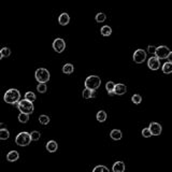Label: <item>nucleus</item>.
<instances>
[{
    "label": "nucleus",
    "mask_w": 172,
    "mask_h": 172,
    "mask_svg": "<svg viewBox=\"0 0 172 172\" xmlns=\"http://www.w3.org/2000/svg\"><path fill=\"white\" fill-rule=\"evenodd\" d=\"M3 99L7 103L10 104H15L18 101L21 100V92L20 90L15 89V88H11V89L7 90L3 96Z\"/></svg>",
    "instance_id": "f257e3e1"
},
{
    "label": "nucleus",
    "mask_w": 172,
    "mask_h": 172,
    "mask_svg": "<svg viewBox=\"0 0 172 172\" xmlns=\"http://www.w3.org/2000/svg\"><path fill=\"white\" fill-rule=\"evenodd\" d=\"M100 84H101L100 77H97V75H89L85 80V88H88V89L96 90L97 88H99Z\"/></svg>",
    "instance_id": "f03ea898"
},
{
    "label": "nucleus",
    "mask_w": 172,
    "mask_h": 172,
    "mask_svg": "<svg viewBox=\"0 0 172 172\" xmlns=\"http://www.w3.org/2000/svg\"><path fill=\"white\" fill-rule=\"evenodd\" d=\"M16 107L18 108V110L21 111V113H25V114H31L32 112H34V104H32V102H30V101L26 100V99H24V100H20L17 102V104H16Z\"/></svg>",
    "instance_id": "7ed1b4c3"
},
{
    "label": "nucleus",
    "mask_w": 172,
    "mask_h": 172,
    "mask_svg": "<svg viewBox=\"0 0 172 172\" xmlns=\"http://www.w3.org/2000/svg\"><path fill=\"white\" fill-rule=\"evenodd\" d=\"M31 142L30 134L26 131H23L21 134H18L15 138V143L20 146H27L29 145V143Z\"/></svg>",
    "instance_id": "20e7f679"
},
{
    "label": "nucleus",
    "mask_w": 172,
    "mask_h": 172,
    "mask_svg": "<svg viewBox=\"0 0 172 172\" xmlns=\"http://www.w3.org/2000/svg\"><path fill=\"white\" fill-rule=\"evenodd\" d=\"M35 77L39 83H46L50 80V72L45 68H39L35 73Z\"/></svg>",
    "instance_id": "39448f33"
},
{
    "label": "nucleus",
    "mask_w": 172,
    "mask_h": 172,
    "mask_svg": "<svg viewBox=\"0 0 172 172\" xmlns=\"http://www.w3.org/2000/svg\"><path fill=\"white\" fill-rule=\"evenodd\" d=\"M172 52L168 49L167 46L164 45H160L158 47H156V51H155V56L158 59H166L170 56Z\"/></svg>",
    "instance_id": "423d86ee"
},
{
    "label": "nucleus",
    "mask_w": 172,
    "mask_h": 172,
    "mask_svg": "<svg viewBox=\"0 0 172 172\" xmlns=\"http://www.w3.org/2000/svg\"><path fill=\"white\" fill-rule=\"evenodd\" d=\"M145 59H146V52L144 50L139 49L134 53V62L137 64H142L145 62Z\"/></svg>",
    "instance_id": "0eeeda50"
},
{
    "label": "nucleus",
    "mask_w": 172,
    "mask_h": 172,
    "mask_svg": "<svg viewBox=\"0 0 172 172\" xmlns=\"http://www.w3.org/2000/svg\"><path fill=\"white\" fill-rule=\"evenodd\" d=\"M65 47H66V43H65L64 39H60V38L55 39L54 42H53V49H54L55 52L62 53V52L65 51Z\"/></svg>",
    "instance_id": "6e6552de"
},
{
    "label": "nucleus",
    "mask_w": 172,
    "mask_h": 172,
    "mask_svg": "<svg viewBox=\"0 0 172 172\" xmlns=\"http://www.w3.org/2000/svg\"><path fill=\"white\" fill-rule=\"evenodd\" d=\"M147 66H149V68L151 70H158L160 67V62L159 59L157 58L156 56H153L151 57V58H149V60H147Z\"/></svg>",
    "instance_id": "1a4fd4ad"
},
{
    "label": "nucleus",
    "mask_w": 172,
    "mask_h": 172,
    "mask_svg": "<svg viewBox=\"0 0 172 172\" xmlns=\"http://www.w3.org/2000/svg\"><path fill=\"white\" fill-rule=\"evenodd\" d=\"M149 131H151L152 136H159L162 131V128H161V126H160V124L155 123V122L149 124Z\"/></svg>",
    "instance_id": "9d476101"
},
{
    "label": "nucleus",
    "mask_w": 172,
    "mask_h": 172,
    "mask_svg": "<svg viewBox=\"0 0 172 172\" xmlns=\"http://www.w3.org/2000/svg\"><path fill=\"white\" fill-rule=\"evenodd\" d=\"M127 92V87L125 84H122V83H118V84H115L114 86V89H113V92L114 95H124L125 92Z\"/></svg>",
    "instance_id": "9b49d317"
},
{
    "label": "nucleus",
    "mask_w": 172,
    "mask_h": 172,
    "mask_svg": "<svg viewBox=\"0 0 172 172\" xmlns=\"http://www.w3.org/2000/svg\"><path fill=\"white\" fill-rule=\"evenodd\" d=\"M58 22L62 26H67L70 22V16L67 13H62L58 17Z\"/></svg>",
    "instance_id": "f8f14e48"
},
{
    "label": "nucleus",
    "mask_w": 172,
    "mask_h": 172,
    "mask_svg": "<svg viewBox=\"0 0 172 172\" xmlns=\"http://www.w3.org/2000/svg\"><path fill=\"white\" fill-rule=\"evenodd\" d=\"M20 158V154H18V152L16 151H11L8 153V155H7V159H8V161H16V160Z\"/></svg>",
    "instance_id": "ddd939ff"
},
{
    "label": "nucleus",
    "mask_w": 172,
    "mask_h": 172,
    "mask_svg": "<svg viewBox=\"0 0 172 172\" xmlns=\"http://www.w3.org/2000/svg\"><path fill=\"white\" fill-rule=\"evenodd\" d=\"M112 171L113 172H124L125 171V164L123 161H116L113 164V168H112Z\"/></svg>",
    "instance_id": "4468645a"
},
{
    "label": "nucleus",
    "mask_w": 172,
    "mask_h": 172,
    "mask_svg": "<svg viewBox=\"0 0 172 172\" xmlns=\"http://www.w3.org/2000/svg\"><path fill=\"white\" fill-rule=\"evenodd\" d=\"M57 147H58V145H57L56 141H54V140H51V141H49L47 144H46V149H47L50 153H55V152L57 151Z\"/></svg>",
    "instance_id": "2eb2a0df"
},
{
    "label": "nucleus",
    "mask_w": 172,
    "mask_h": 172,
    "mask_svg": "<svg viewBox=\"0 0 172 172\" xmlns=\"http://www.w3.org/2000/svg\"><path fill=\"white\" fill-rule=\"evenodd\" d=\"M110 137L113 140H115V141H117V140H121L122 137H123V134H122L121 130H118V129H113V130L110 132Z\"/></svg>",
    "instance_id": "dca6fc26"
},
{
    "label": "nucleus",
    "mask_w": 172,
    "mask_h": 172,
    "mask_svg": "<svg viewBox=\"0 0 172 172\" xmlns=\"http://www.w3.org/2000/svg\"><path fill=\"white\" fill-rule=\"evenodd\" d=\"M95 97H96L95 90L88 89V88H85L83 90V98L84 99H89V98H95Z\"/></svg>",
    "instance_id": "f3484780"
},
{
    "label": "nucleus",
    "mask_w": 172,
    "mask_h": 172,
    "mask_svg": "<svg viewBox=\"0 0 172 172\" xmlns=\"http://www.w3.org/2000/svg\"><path fill=\"white\" fill-rule=\"evenodd\" d=\"M162 72L166 73V74H170L172 72V62H164V66H162Z\"/></svg>",
    "instance_id": "a211bd4d"
},
{
    "label": "nucleus",
    "mask_w": 172,
    "mask_h": 172,
    "mask_svg": "<svg viewBox=\"0 0 172 172\" xmlns=\"http://www.w3.org/2000/svg\"><path fill=\"white\" fill-rule=\"evenodd\" d=\"M100 32L103 37H109L112 35V28H111L110 26H103L102 28H101Z\"/></svg>",
    "instance_id": "6ab92c4d"
},
{
    "label": "nucleus",
    "mask_w": 172,
    "mask_h": 172,
    "mask_svg": "<svg viewBox=\"0 0 172 172\" xmlns=\"http://www.w3.org/2000/svg\"><path fill=\"white\" fill-rule=\"evenodd\" d=\"M74 70V67H73V65L72 64H66L62 67V72L66 73V74H71L72 72Z\"/></svg>",
    "instance_id": "aec40b11"
},
{
    "label": "nucleus",
    "mask_w": 172,
    "mask_h": 172,
    "mask_svg": "<svg viewBox=\"0 0 172 172\" xmlns=\"http://www.w3.org/2000/svg\"><path fill=\"white\" fill-rule=\"evenodd\" d=\"M10 137V132L8 129L1 128L0 129V140H8Z\"/></svg>",
    "instance_id": "412c9836"
},
{
    "label": "nucleus",
    "mask_w": 172,
    "mask_h": 172,
    "mask_svg": "<svg viewBox=\"0 0 172 172\" xmlns=\"http://www.w3.org/2000/svg\"><path fill=\"white\" fill-rule=\"evenodd\" d=\"M114 86H115V83H113L112 81H109V82L105 84V88H107V90H108L109 95H110V96L114 95V92H113Z\"/></svg>",
    "instance_id": "4be33fe9"
},
{
    "label": "nucleus",
    "mask_w": 172,
    "mask_h": 172,
    "mask_svg": "<svg viewBox=\"0 0 172 172\" xmlns=\"http://www.w3.org/2000/svg\"><path fill=\"white\" fill-rule=\"evenodd\" d=\"M97 119H98V122H100V123H103V122L107 121V113H105L104 111L101 110V111H99V112H98V113H97Z\"/></svg>",
    "instance_id": "5701e85b"
},
{
    "label": "nucleus",
    "mask_w": 172,
    "mask_h": 172,
    "mask_svg": "<svg viewBox=\"0 0 172 172\" xmlns=\"http://www.w3.org/2000/svg\"><path fill=\"white\" fill-rule=\"evenodd\" d=\"M36 95H35V92H27L25 94V99L26 100L30 101V102H34L35 100H36Z\"/></svg>",
    "instance_id": "b1692460"
},
{
    "label": "nucleus",
    "mask_w": 172,
    "mask_h": 172,
    "mask_svg": "<svg viewBox=\"0 0 172 172\" xmlns=\"http://www.w3.org/2000/svg\"><path fill=\"white\" fill-rule=\"evenodd\" d=\"M92 172H110V170L105 167V166L99 164V166H96V167L92 169Z\"/></svg>",
    "instance_id": "393cba45"
},
{
    "label": "nucleus",
    "mask_w": 172,
    "mask_h": 172,
    "mask_svg": "<svg viewBox=\"0 0 172 172\" xmlns=\"http://www.w3.org/2000/svg\"><path fill=\"white\" fill-rule=\"evenodd\" d=\"M30 134V139H31V141H38L39 139L41 138V134H40V132L37 130H34Z\"/></svg>",
    "instance_id": "a878e982"
},
{
    "label": "nucleus",
    "mask_w": 172,
    "mask_h": 172,
    "mask_svg": "<svg viewBox=\"0 0 172 172\" xmlns=\"http://www.w3.org/2000/svg\"><path fill=\"white\" fill-rule=\"evenodd\" d=\"M18 121H20V123H23V124L27 123V122L29 121V115L25 113H21L18 115Z\"/></svg>",
    "instance_id": "bb28decb"
},
{
    "label": "nucleus",
    "mask_w": 172,
    "mask_h": 172,
    "mask_svg": "<svg viewBox=\"0 0 172 172\" xmlns=\"http://www.w3.org/2000/svg\"><path fill=\"white\" fill-rule=\"evenodd\" d=\"M39 122L41 125H47L50 123V117L47 115H40L39 116Z\"/></svg>",
    "instance_id": "cd10ccee"
},
{
    "label": "nucleus",
    "mask_w": 172,
    "mask_h": 172,
    "mask_svg": "<svg viewBox=\"0 0 172 172\" xmlns=\"http://www.w3.org/2000/svg\"><path fill=\"white\" fill-rule=\"evenodd\" d=\"M37 90H38L39 92H41V94H44V92L47 90L45 83H39L38 86H37Z\"/></svg>",
    "instance_id": "c85d7f7f"
},
{
    "label": "nucleus",
    "mask_w": 172,
    "mask_h": 172,
    "mask_svg": "<svg viewBox=\"0 0 172 172\" xmlns=\"http://www.w3.org/2000/svg\"><path fill=\"white\" fill-rule=\"evenodd\" d=\"M105 18H107V16H105L104 13H98L97 15H96V21L98 22V23H102V22L105 21Z\"/></svg>",
    "instance_id": "c756f323"
},
{
    "label": "nucleus",
    "mask_w": 172,
    "mask_h": 172,
    "mask_svg": "<svg viewBox=\"0 0 172 172\" xmlns=\"http://www.w3.org/2000/svg\"><path fill=\"white\" fill-rule=\"evenodd\" d=\"M131 100H132L134 103H136V104H139V103L142 102V97L140 95H138V94H136V95H134L131 97Z\"/></svg>",
    "instance_id": "7c9ffc66"
},
{
    "label": "nucleus",
    "mask_w": 172,
    "mask_h": 172,
    "mask_svg": "<svg viewBox=\"0 0 172 172\" xmlns=\"http://www.w3.org/2000/svg\"><path fill=\"white\" fill-rule=\"evenodd\" d=\"M0 53H1L2 57H9L11 55V51L9 47H2L1 51H0Z\"/></svg>",
    "instance_id": "2f4dec72"
},
{
    "label": "nucleus",
    "mask_w": 172,
    "mask_h": 172,
    "mask_svg": "<svg viewBox=\"0 0 172 172\" xmlns=\"http://www.w3.org/2000/svg\"><path fill=\"white\" fill-rule=\"evenodd\" d=\"M142 136H143L144 138H149V137H152V134H151V131H149V129L144 128L143 130H142Z\"/></svg>",
    "instance_id": "473e14b6"
},
{
    "label": "nucleus",
    "mask_w": 172,
    "mask_h": 172,
    "mask_svg": "<svg viewBox=\"0 0 172 172\" xmlns=\"http://www.w3.org/2000/svg\"><path fill=\"white\" fill-rule=\"evenodd\" d=\"M155 51H156V47L154 45H149L147 46V52L149 54H155Z\"/></svg>",
    "instance_id": "72a5a7b5"
},
{
    "label": "nucleus",
    "mask_w": 172,
    "mask_h": 172,
    "mask_svg": "<svg viewBox=\"0 0 172 172\" xmlns=\"http://www.w3.org/2000/svg\"><path fill=\"white\" fill-rule=\"evenodd\" d=\"M1 58H2V55H1V53H0V60H1Z\"/></svg>",
    "instance_id": "f704fd0d"
}]
</instances>
